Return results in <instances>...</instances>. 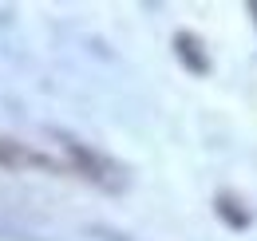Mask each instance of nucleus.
Returning <instances> with one entry per match:
<instances>
[{
	"label": "nucleus",
	"instance_id": "nucleus-1",
	"mask_svg": "<svg viewBox=\"0 0 257 241\" xmlns=\"http://www.w3.org/2000/svg\"><path fill=\"white\" fill-rule=\"evenodd\" d=\"M56 139L64 143V151H71V158H75V162L83 166V174H87V178L103 182V162H99V158H95L91 151H87L83 143H75V139H67V135H56Z\"/></svg>",
	"mask_w": 257,
	"mask_h": 241
},
{
	"label": "nucleus",
	"instance_id": "nucleus-2",
	"mask_svg": "<svg viewBox=\"0 0 257 241\" xmlns=\"http://www.w3.org/2000/svg\"><path fill=\"white\" fill-rule=\"evenodd\" d=\"M16 162H36V166H56V162H48V158H40V154H28V151H20L16 143H4V139H0V166H16Z\"/></svg>",
	"mask_w": 257,
	"mask_h": 241
},
{
	"label": "nucleus",
	"instance_id": "nucleus-3",
	"mask_svg": "<svg viewBox=\"0 0 257 241\" xmlns=\"http://www.w3.org/2000/svg\"><path fill=\"white\" fill-rule=\"evenodd\" d=\"M218 210H222V217L229 221V225H245V213L233 210V202H229V198H218Z\"/></svg>",
	"mask_w": 257,
	"mask_h": 241
}]
</instances>
